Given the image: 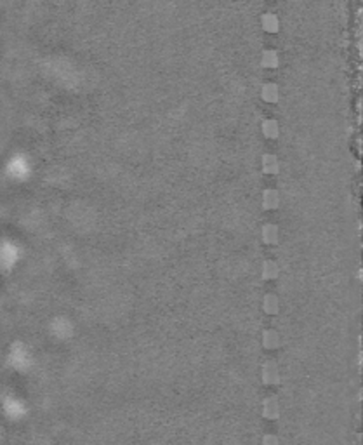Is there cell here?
<instances>
[{"instance_id": "1", "label": "cell", "mask_w": 363, "mask_h": 445, "mask_svg": "<svg viewBox=\"0 0 363 445\" xmlns=\"http://www.w3.org/2000/svg\"><path fill=\"white\" fill-rule=\"evenodd\" d=\"M263 381L266 384H275L280 381V371L275 362H266L263 365Z\"/></svg>"}, {"instance_id": "2", "label": "cell", "mask_w": 363, "mask_h": 445, "mask_svg": "<svg viewBox=\"0 0 363 445\" xmlns=\"http://www.w3.org/2000/svg\"><path fill=\"white\" fill-rule=\"evenodd\" d=\"M263 416L266 419H276L280 416V403L275 396H267L263 402Z\"/></svg>"}, {"instance_id": "3", "label": "cell", "mask_w": 363, "mask_h": 445, "mask_svg": "<svg viewBox=\"0 0 363 445\" xmlns=\"http://www.w3.org/2000/svg\"><path fill=\"white\" fill-rule=\"evenodd\" d=\"M278 203H280V195H278V192L276 190H264V193H263V205L266 209H275V207H278Z\"/></svg>"}, {"instance_id": "4", "label": "cell", "mask_w": 363, "mask_h": 445, "mask_svg": "<svg viewBox=\"0 0 363 445\" xmlns=\"http://www.w3.org/2000/svg\"><path fill=\"white\" fill-rule=\"evenodd\" d=\"M263 345L266 348L273 349V348H278L280 346V334L276 330H266L263 336Z\"/></svg>"}, {"instance_id": "5", "label": "cell", "mask_w": 363, "mask_h": 445, "mask_svg": "<svg viewBox=\"0 0 363 445\" xmlns=\"http://www.w3.org/2000/svg\"><path fill=\"white\" fill-rule=\"evenodd\" d=\"M263 171L264 173H278V158L271 153H266L263 157Z\"/></svg>"}, {"instance_id": "6", "label": "cell", "mask_w": 363, "mask_h": 445, "mask_svg": "<svg viewBox=\"0 0 363 445\" xmlns=\"http://www.w3.org/2000/svg\"><path fill=\"white\" fill-rule=\"evenodd\" d=\"M263 240L266 244H275L278 242V228L275 224H266L263 228Z\"/></svg>"}, {"instance_id": "7", "label": "cell", "mask_w": 363, "mask_h": 445, "mask_svg": "<svg viewBox=\"0 0 363 445\" xmlns=\"http://www.w3.org/2000/svg\"><path fill=\"white\" fill-rule=\"evenodd\" d=\"M263 132L267 136V138H276V136H278V132H280L278 122H276V120H273V119L264 120V122H263Z\"/></svg>"}, {"instance_id": "8", "label": "cell", "mask_w": 363, "mask_h": 445, "mask_svg": "<svg viewBox=\"0 0 363 445\" xmlns=\"http://www.w3.org/2000/svg\"><path fill=\"white\" fill-rule=\"evenodd\" d=\"M263 98L266 101H269V103L276 101V99H278V87H276L275 84H271V82L264 84V87H263Z\"/></svg>"}, {"instance_id": "9", "label": "cell", "mask_w": 363, "mask_h": 445, "mask_svg": "<svg viewBox=\"0 0 363 445\" xmlns=\"http://www.w3.org/2000/svg\"><path fill=\"white\" fill-rule=\"evenodd\" d=\"M278 304H280V301H278V297L276 296H266L264 297V311H267V313H276L278 311Z\"/></svg>"}, {"instance_id": "10", "label": "cell", "mask_w": 363, "mask_h": 445, "mask_svg": "<svg viewBox=\"0 0 363 445\" xmlns=\"http://www.w3.org/2000/svg\"><path fill=\"white\" fill-rule=\"evenodd\" d=\"M263 275H264V278H275V276L278 275V265H276L275 261H264Z\"/></svg>"}, {"instance_id": "11", "label": "cell", "mask_w": 363, "mask_h": 445, "mask_svg": "<svg viewBox=\"0 0 363 445\" xmlns=\"http://www.w3.org/2000/svg\"><path fill=\"white\" fill-rule=\"evenodd\" d=\"M263 65L264 66H276L278 65V54L275 50H264L263 52Z\"/></svg>"}, {"instance_id": "12", "label": "cell", "mask_w": 363, "mask_h": 445, "mask_svg": "<svg viewBox=\"0 0 363 445\" xmlns=\"http://www.w3.org/2000/svg\"><path fill=\"white\" fill-rule=\"evenodd\" d=\"M263 25H264V28H266L267 31H276L278 30V18L276 16H273V14H266L263 18Z\"/></svg>"}, {"instance_id": "13", "label": "cell", "mask_w": 363, "mask_h": 445, "mask_svg": "<svg viewBox=\"0 0 363 445\" xmlns=\"http://www.w3.org/2000/svg\"><path fill=\"white\" fill-rule=\"evenodd\" d=\"M263 445H280V438L276 435H264Z\"/></svg>"}]
</instances>
